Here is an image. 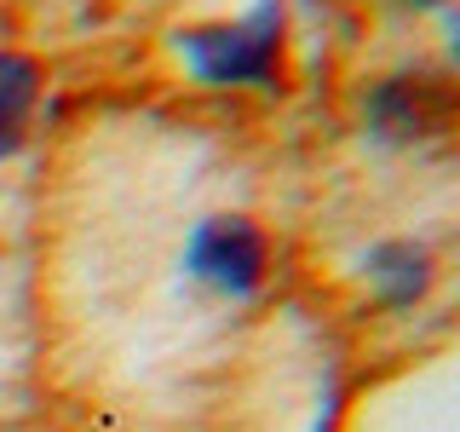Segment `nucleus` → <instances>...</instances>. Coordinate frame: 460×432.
Instances as JSON below:
<instances>
[{"mask_svg": "<svg viewBox=\"0 0 460 432\" xmlns=\"http://www.w3.org/2000/svg\"><path fill=\"white\" fill-rule=\"evenodd\" d=\"M184 64L208 86H277L282 81V6L265 0L236 23H208L179 35Z\"/></svg>", "mask_w": 460, "mask_h": 432, "instance_id": "nucleus-1", "label": "nucleus"}, {"mask_svg": "<svg viewBox=\"0 0 460 432\" xmlns=\"http://www.w3.org/2000/svg\"><path fill=\"white\" fill-rule=\"evenodd\" d=\"M368 133L374 139H392V144H409V139H431V133H449L460 122V86L443 81V76H385L380 86L368 93Z\"/></svg>", "mask_w": 460, "mask_h": 432, "instance_id": "nucleus-2", "label": "nucleus"}, {"mask_svg": "<svg viewBox=\"0 0 460 432\" xmlns=\"http://www.w3.org/2000/svg\"><path fill=\"white\" fill-rule=\"evenodd\" d=\"M265 230L253 220H201L190 248H184V266L190 277L225 288V294H253L259 277H265Z\"/></svg>", "mask_w": 460, "mask_h": 432, "instance_id": "nucleus-3", "label": "nucleus"}, {"mask_svg": "<svg viewBox=\"0 0 460 432\" xmlns=\"http://www.w3.org/2000/svg\"><path fill=\"white\" fill-rule=\"evenodd\" d=\"M35 98H40V64L29 52H0V156L23 144Z\"/></svg>", "mask_w": 460, "mask_h": 432, "instance_id": "nucleus-4", "label": "nucleus"}, {"mask_svg": "<svg viewBox=\"0 0 460 432\" xmlns=\"http://www.w3.org/2000/svg\"><path fill=\"white\" fill-rule=\"evenodd\" d=\"M368 277L380 283L385 306H414L431 283V259H426L420 242H380L368 254Z\"/></svg>", "mask_w": 460, "mask_h": 432, "instance_id": "nucleus-5", "label": "nucleus"}, {"mask_svg": "<svg viewBox=\"0 0 460 432\" xmlns=\"http://www.w3.org/2000/svg\"><path fill=\"white\" fill-rule=\"evenodd\" d=\"M449 52H455V64H460V18L449 23Z\"/></svg>", "mask_w": 460, "mask_h": 432, "instance_id": "nucleus-6", "label": "nucleus"}, {"mask_svg": "<svg viewBox=\"0 0 460 432\" xmlns=\"http://www.w3.org/2000/svg\"><path fill=\"white\" fill-rule=\"evenodd\" d=\"M409 6H438V0H409Z\"/></svg>", "mask_w": 460, "mask_h": 432, "instance_id": "nucleus-7", "label": "nucleus"}]
</instances>
